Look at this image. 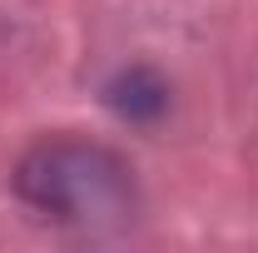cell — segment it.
I'll list each match as a JSON object with an SVG mask.
<instances>
[{
  "mask_svg": "<svg viewBox=\"0 0 258 253\" xmlns=\"http://www.w3.org/2000/svg\"><path fill=\"white\" fill-rule=\"evenodd\" d=\"M104 104L124 124H154L164 109H169V85H164L159 70H149V65H124L119 75H109Z\"/></svg>",
  "mask_w": 258,
  "mask_h": 253,
  "instance_id": "2",
  "label": "cell"
},
{
  "mask_svg": "<svg viewBox=\"0 0 258 253\" xmlns=\"http://www.w3.org/2000/svg\"><path fill=\"white\" fill-rule=\"evenodd\" d=\"M15 194L40 219L80 233H124L139 214V184L119 149L95 139H40L15 164Z\"/></svg>",
  "mask_w": 258,
  "mask_h": 253,
  "instance_id": "1",
  "label": "cell"
}]
</instances>
